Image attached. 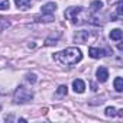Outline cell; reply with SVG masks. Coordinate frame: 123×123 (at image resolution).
Masks as SVG:
<instances>
[{"label": "cell", "instance_id": "cell-1", "mask_svg": "<svg viewBox=\"0 0 123 123\" xmlns=\"http://www.w3.org/2000/svg\"><path fill=\"white\" fill-rule=\"evenodd\" d=\"M81 59H83V52H81V49H78L75 46H71V48H67L64 51L54 54V61H56L58 64L65 65V67H73V65L78 64Z\"/></svg>", "mask_w": 123, "mask_h": 123}, {"label": "cell", "instance_id": "cell-2", "mask_svg": "<svg viewBox=\"0 0 123 123\" xmlns=\"http://www.w3.org/2000/svg\"><path fill=\"white\" fill-rule=\"evenodd\" d=\"M65 18L74 25H81L90 20V13L83 7H70L65 10Z\"/></svg>", "mask_w": 123, "mask_h": 123}, {"label": "cell", "instance_id": "cell-3", "mask_svg": "<svg viewBox=\"0 0 123 123\" xmlns=\"http://www.w3.org/2000/svg\"><path fill=\"white\" fill-rule=\"evenodd\" d=\"M32 98H33V93L23 86H19L13 93V103L15 104H25V103H29Z\"/></svg>", "mask_w": 123, "mask_h": 123}, {"label": "cell", "instance_id": "cell-4", "mask_svg": "<svg viewBox=\"0 0 123 123\" xmlns=\"http://www.w3.org/2000/svg\"><path fill=\"white\" fill-rule=\"evenodd\" d=\"M90 38V32L88 31H78L74 35V42L75 43H86Z\"/></svg>", "mask_w": 123, "mask_h": 123}, {"label": "cell", "instance_id": "cell-5", "mask_svg": "<svg viewBox=\"0 0 123 123\" xmlns=\"http://www.w3.org/2000/svg\"><path fill=\"white\" fill-rule=\"evenodd\" d=\"M88 55L94 59H98V58H103L107 55V51L106 49H98V48H88Z\"/></svg>", "mask_w": 123, "mask_h": 123}, {"label": "cell", "instance_id": "cell-6", "mask_svg": "<svg viewBox=\"0 0 123 123\" xmlns=\"http://www.w3.org/2000/svg\"><path fill=\"white\" fill-rule=\"evenodd\" d=\"M96 77H97V81L106 83L107 78H109V71H107L104 67H100V68H97V71H96Z\"/></svg>", "mask_w": 123, "mask_h": 123}, {"label": "cell", "instance_id": "cell-7", "mask_svg": "<svg viewBox=\"0 0 123 123\" xmlns=\"http://www.w3.org/2000/svg\"><path fill=\"white\" fill-rule=\"evenodd\" d=\"M122 16H123V3L119 2V3H116V12L110 15V19L111 20H119V19H122Z\"/></svg>", "mask_w": 123, "mask_h": 123}, {"label": "cell", "instance_id": "cell-8", "mask_svg": "<svg viewBox=\"0 0 123 123\" xmlns=\"http://www.w3.org/2000/svg\"><path fill=\"white\" fill-rule=\"evenodd\" d=\"M55 10H56V3H54V2H48L42 6V13L43 15H52Z\"/></svg>", "mask_w": 123, "mask_h": 123}, {"label": "cell", "instance_id": "cell-9", "mask_svg": "<svg viewBox=\"0 0 123 123\" xmlns=\"http://www.w3.org/2000/svg\"><path fill=\"white\" fill-rule=\"evenodd\" d=\"M73 88H74V91L75 93H78V94H81V93H84L86 91V84H84V81L83 80H74L73 81Z\"/></svg>", "mask_w": 123, "mask_h": 123}, {"label": "cell", "instance_id": "cell-10", "mask_svg": "<svg viewBox=\"0 0 123 123\" xmlns=\"http://www.w3.org/2000/svg\"><path fill=\"white\" fill-rule=\"evenodd\" d=\"M15 5H16V7H18L19 10L25 12V10H28V9L31 7L32 0H15Z\"/></svg>", "mask_w": 123, "mask_h": 123}, {"label": "cell", "instance_id": "cell-11", "mask_svg": "<svg viewBox=\"0 0 123 123\" xmlns=\"http://www.w3.org/2000/svg\"><path fill=\"white\" fill-rule=\"evenodd\" d=\"M35 22H38V23H51V22H54V16L52 15H43V16H36L35 18Z\"/></svg>", "mask_w": 123, "mask_h": 123}, {"label": "cell", "instance_id": "cell-12", "mask_svg": "<svg viewBox=\"0 0 123 123\" xmlns=\"http://www.w3.org/2000/svg\"><path fill=\"white\" fill-rule=\"evenodd\" d=\"M103 9V2L101 0H93L91 5H90V10L91 12H98Z\"/></svg>", "mask_w": 123, "mask_h": 123}, {"label": "cell", "instance_id": "cell-13", "mask_svg": "<svg viewBox=\"0 0 123 123\" xmlns=\"http://www.w3.org/2000/svg\"><path fill=\"white\" fill-rule=\"evenodd\" d=\"M114 88L117 93H122L123 91V78L122 77H116L114 78Z\"/></svg>", "mask_w": 123, "mask_h": 123}, {"label": "cell", "instance_id": "cell-14", "mask_svg": "<svg viewBox=\"0 0 123 123\" xmlns=\"http://www.w3.org/2000/svg\"><path fill=\"white\" fill-rule=\"evenodd\" d=\"M110 39L111 41H120L122 39V31L120 29H113L110 32Z\"/></svg>", "mask_w": 123, "mask_h": 123}, {"label": "cell", "instance_id": "cell-15", "mask_svg": "<svg viewBox=\"0 0 123 123\" xmlns=\"http://www.w3.org/2000/svg\"><path fill=\"white\" fill-rule=\"evenodd\" d=\"M68 93V87L67 86H59L56 88V96H67Z\"/></svg>", "mask_w": 123, "mask_h": 123}, {"label": "cell", "instance_id": "cell-16", "mask_svg": "<svg viewBox=\"0 0 123 123\" xmlns=\"http://www.w3.org/2000/svg\"><path fill=\"white\" fill-rule=\"evenodd\" d=\"M116 111H117V110H116L114 107H110V106H109V107H106L104 114H106L107 117H114V116H116Z\"/></svg>", "mask_w": 123, "mask_h": 123}, {"label": "cell", "instance_id": "cell-17", "mask_svg": "<svg viewBox=\"0 0 123 123\" xmlns=\"http://www.w3.org/2000/svg\"><path fill=\"white\" fill-rule=\"evenodd\" d=\"M9 26H10V23H9L6 19L0 18V32H2V31H5V29H7Z\"/></svg>", "mask_w": 123, "mask_h": 123}, {"label": "cell", "instance_id": "cell-18", "mask_svg": "<svg viewBox=\"0 0 123 123\" xmlns=\"http://www.w3.org/2000/svg\"><path fill=\"white\" fill-rule=\"evenodd\" d=\"M58 36H59V35L56 33V36H55V38H52V36H51V38H46V41H45V45H46V46L55 45V43H56V39H58Z\"/></svg>", "mask_w": 123, "mask_h": 123}, {"label": "cell", "instance_id": "cell-19", "mask_svg": "<svg viewBox=\"0 0 123 123\" xmlns=\"http://www.w3.org/2000/svg\"><path fill=\"white\" fill-rule=\"evenodd\" d=\"M10 3H9V0H0V10H6L9 9Z\"/></svg>", "mask_w": 123, "mask_h": 123}, {"label": "cell", "instance_id": "cell-20", "mask_svg": "<svg viewBox=\"0 0 123 123\" xmlns=\"http://www.w3.org/2000/svg\"><path fill=\"white\" fill-rule=\"evenodd\" d=\"M26 80H28L31 84H35L38 78H36V75H35V74H28V75H26Z\"/></svg>", "mask_w": 123, "mask_h": 123}, {"label": "cell", "instance_id": "cell-21", "mask_svg": "<svg viewBox=\"0 0 123 123\" xmlns=\"http://www.w3.org/2000/svg\"><path fill=\"white\" fill-rule=\"evenodd\" d=\"M119 2H122V0H109L110 5H114V3H119Z\"/></svg>", "mask_w": 123, "mask_h": 123}, {"label": "cell", "instance_id": "cell-22", "mask_svg": "<svg viewBox=\"0 0 123 123\" xmlns=\"http://www.w3.org/2000/svg\"><path fill=\"white\" fill-rule=\"evenodd\" d=\"M0 109H2V107H0Z\"/></svg>", "mask_w": 123, "mask_h": 123}]
</instances>
